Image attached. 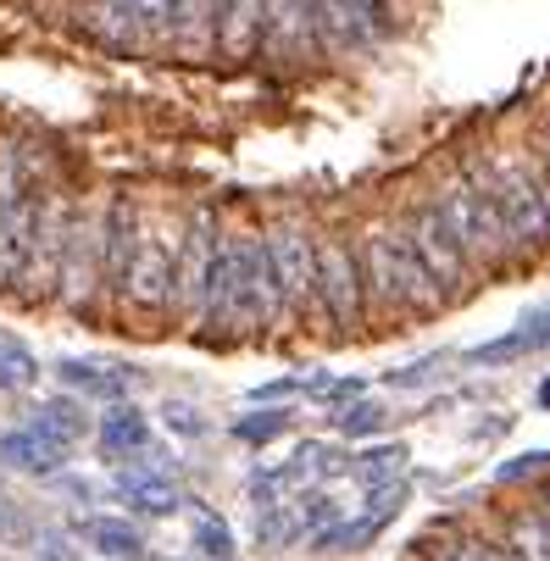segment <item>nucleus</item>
I'll return each instance as SVG.
<instances>
[{
  "mask_svg": "<svg viewBox=\"0 0 550 561\" xmlns=\"http://www.w3.org/2000/svg\"><path fill=\"white\" fill-rule=\"evenodd\" d=\"M273 323H284V306H278V289H273V273H267L262 239H251V233L222 239L195 329L251 334V329H273Z\"/></svg>",
  "mask_w": 550,
  "mask_h": 561,
  "instance_id": "obj_1",
  "label": "nucleus"
},
{
  "mask_svg": "<svg viewBox=\"0 0 550 561\" xmlns=\"http://www.w3.org/2000/svg\"><path fill=\"white\" fill-rule=\"evenodd\" d=\"M467 179L501 206V217L512 222L523 251H545L550 245V206H545V190H539V173H534V156H490V150H479L473 162H467Z\"/></svg>",
  "mask_w": 550,
  "mask_h": 561,
  "instance_id": "obj_2",
  "label": "nucleus"
},
{
  "mask_svg": "<svg viewBox=\"0 0 550 561\" xmlns=\"http://www.w3.org/2000/svg\"><path fill=\"white\" fill-rule=\"evenodd\" d=\"M362 284H367V300L389 306V311H434L445 295L439 284L428 278V267L417 262L412 239L401 228H378L362 239Z\"/></svg>",
  "mask_w": 550,
  "mask_h": 561,
  "instance_id": "obj_3",
  "label": "nucleus"
},
{
  "mask_svg": "<svg viewBox=\"0 0 550 561\" xmlns=\"http://www.w3.org/2000/svg\"><path fill=\"white\" fill-rule=\"evenodd\" d=\"M434 217L445 222V233L456 239V245H461V256L467 262H473V267H501L512 251H523L517 245V233H512V222L501 217V206L473 184V179H450L434 201Z\"/></svg>",
  "mask_w": 550,
  "mask_h": 561,
  "instance_id": "obj_4",
  "label": "nucleus"
},
{
  "mask_svg": "<svg viewBox=\"0 0 550 561\" xmlns=\"http://www.w3.org/2000/svg\"><path fill=\"white\" fill-rule=\"evenodd\" d=\"M173 262H179V239H168L156 222L139 217L134 256L123 267L117 300H128L134 311H168V300H173Z\"/></svg>",
  "mask_w": 550,
  "mask_h": 561,
  "instance_id": "obj_5",
  "label": "nucleus"
},
{
  "mask_svg": "<svg viewBox=\"0 0 550 561\" xmlns=\"http://www.w3.org/2000/svg\"><path fill=\"white\" fill-rule=\"evenodd\" d=\"M101 289H106V228H101V211H84V217H72V228H67L56 295H61V306L78 311V306H90Z\"/></svg>",
  "mask_w": 550,
  "mask_h": 561,
  "instance_id": "obj_6",
  "label": "nucleus"
},
{
  "mask_svg": "<svg viewBox=\"0 0 550 561\" xmlns=\"http://www.w3.org/2000/svg\"><path fill=\"white\" fill-rule=\"evenodd\" d=\"M311 289H318V306L340 334H351L362 323L367 284H362V262L345 239H318V278H311Z\"/></svg>",
  "mask_w": 550,
  "mask_h": 561,
  "instance_id": "obj_7",
  "label": "nucleus"
},
{
  "mask_svg": "<svg viewBox=\"0 0 550 561\" xmlns=\"http://www.w3.org/2000/svg\"><path fill=\"white\" fill-rule=\"evenodd\" d=\"M262 251H267V273H273L284 317H300L306 306H318V289H311V278H318V239H306L300 228L284 222L262 239Z\"/></svg>",
  "mask_w": 550,
  "mask_h": 561,
  "instance_id": "obj_8",
  "label": "nucleus"
},
{
  "mask_svg": "<svg viewBox=\"0 0 550 561\" xmlns=\"http://www.w3.org/2000/svg\"><path fill=\"white\" fill-rule=\"evenodd\" d=\"M217 245L222 233L211 222V211H195L179 233V262H173V311L184 317V323H195L200 317V300H206V278H211V262H217Z\"/></svg>",
  "mask_w": 550,
  "mask_h": 561,
  "instance_id": "obj_9",
  "label": "nucleus"
},
{
  "mask_svg": "<svg viewBox=\"0 0 550 561\" xmlns=\"http://www.w3.org/2000/svg\"><path fill=\"white\" fill-rule=\"evenodd\" d=\"M401 233L412 239V251L428 267V278L439 284V295H467V289H473V262H467L461 245L445 233V222L434 217V206H412Z\"/></svg>",
  "mask_w": 550,
  "mask_h": 561,
  "instance_id": "obj_10",
  "label": "nucleus"
},
{
  "mask_svg": "<svg viewBox=\"0 0 550 561\" xmlns=\"http://www.w3.org/2000/svg\"><path fill=\"white\" fill-rule=\"evenodd\" d=\"M306 18L334 50H373L389 34V7L383 0H311Z\"/></svg>",
  "mask_w": 550,
  "mask_h": 561,
  "instance_id": "obj_11",
  "label": "nucleus"
},
{
  "mask_svg": "<svg viewBox=\"0 0 550 561\" xmlns=\"http://www.w3.org/2000/svg\"><path fill=\"white\" fill-rule=\"evenodd\" d=\"M211 45L222 56H256L267 45V0H217Z\"/></svg>",
  "mask_w": 550,
  "mask_h": 561,
  "instance_id": "obj_12",
  "label": "nucleus"
},
{
  "mask_svg": "<svg viewBox=\"0 0 550 561\" xmlns=\"http://www.w3.org/2000/svg\"><path fill=\"white\" fill-rule=\"evenodd\" d=\"M0 461L18 467V472H34V478H50V472H61L67 445H61V439H50V434H39V428L28 423V428L0 434Z\"/></svg>",
  "mask_w": 550,
  "mask_h": 561,
  "instance_id": "obj_13",
  "label": "nucleus"
},
{
  "mask_svg": "<svg viewBox=\"0 0 550 561\" xmlns=\"http://www.w3.org/2000/svg\"><path fill=\"white\" fill-rule=\"evenodd\" d=\"M117 495H123L134 512H150V517H168V512H179V506H184L179 484H173V478H168L162 467H150V461L117 478Z\"/></svg>",
  "mask_w": 550,
  "mask_h": 561,
  "instance_id": "obj_14",
  "label": "nucleus"
},
{
  "mask_svg": "<svg viewBox=\"0 0 550 561\" xmlns=\"http://www.w3.org/2000/svg\"><path fill=\"white\" fill-rule=\"evenodd\" d=\"M78 534H84V545L101 561H145V539L123 517H90V523H78Z\"/></svg>",
  "mask_w": 550,
  "mask_h": 561,
  "instance_id": "obj_15",
  "label": "nucleus"
},
{
  "mask_svg": "<svg viewBox=\"0 0 550 561\" xmlns=\"http://www.w3.org/2000/svg\"><path fill=\"white\" fill-rule=\"evenodd\" d=\"M95 439H101V450H106L112 461H123V456H139V450L150 445V417H145L139 407H112V412L101 417Z\"/></svg>",
  "mask_w": 550,
  "mask_h": 561,
  "instance_id": "obj_16",
  "label": "nucleus"
},
{
  "mask_svg": "<svg viewBox=\"0 0 550 561\" xmlns=\"http://www.w3.org/2000/svg\"><path fill=\"white\" fill-rule=\"evenodd\" d=\"M211 18H217V0H173L168 45H179V50H200V45H211Z\"/></svg>",
  "mask_w": 550,
  "mask_h": 561,
  "instance_id": "obj_17",
  "label": "nucleus"
},
{
  "mask_svg": "<svg viewBox=\"0 0 550 561\" xmlns=\"http://www.w3.org/2000/svg\"><path fill=\"white\" fill-rule=\"evenodd\" d=\"M506 550L517 561H550V512H523L506 523Z\"/></svg>",
  "mask_w": 550,
  "mask_h": 561,
  "instance_id": "obj_18",
  "label": "nucleus"
},
{
  "mask_svg": "<svg viewBox=\"0 0 550 561\" xmlns=\"http://www.w3.org/2000/svg\"><path fill=\"white\" fill-rule=\"evenodd\" d=\"M34 428L50 434V439H61V445H72V439L90 434V417H84V407H78V400H61V394H56V400H39Z\"/></svg>",
  "mask_w": 550,
  "mask_h": 561,
  "instance_id": "obj_19",
  "label": "nucleus"
},
{
  "mask_svg": "<svg viewBox=\"0 0 550 561\" xmlns=\"http://www.w3.org/2000/svg\"><path fill=\"white\" fill-rule=\"evenodd\" d=\"M401 461H406L401 445H378V450L356 456L351 472H356V484H362L367 495H378V490H389V484H401Z\"/></svg>",
  "mask_w": 550,
  "mask_h": 561,
  "instance_id": "obj_20",
  "label": "nucleus"
},
{
  "mask_svg": "<svg viewBox=\"0 0 550 561\" xmlns=\"http://www.w3.org/2000/svg\"><path fill=\"white\" fill-rule=\"evenodd\" d=\"M173 0H128V39H168Z\"/></svg>",
  "mask_w": 550,
  "mask_h": 561,
  "instance_id": "obj_21",
  "label": "nucleus"
},
{
  "mask_svg": "<svg viewBox=\"0 0 550 561\" xmlns=\"http://www.w3.org/2000/svg\"><path fill=\"white\" fill-rule=\"evenodd\" d=\"M56 373H61L67 389H84V394H101V400H123V389H128L123 378H112L101 367H84V362H61Z\"/></svg>",
  "mask_w": 550,
  "mask_h": 561,
  "instance_id": "obj_22",
  "label": "nucleus"
},
{
  "mask_svg": "<svg viewBox=\"0 0 550 561\" xmlns=\"http://www.w3.org/2000/svg\"><path fill=\"white\" fill-rule=\"evenodd\" d=\"M34 378H39V362L18 340H0V389H28Z\"/></svg>",
  "mask_w": 550,
  "mask_h": 561,
  "instance_id": "obj_23",
  "label": "nucleus"
},
{
  "mask_svg": "<svg viewBox=\"0 0 550 561\" xmlns=\"http://www.w3.org/2000/svg\"><path fill=\"white\" fill-rule=\"evenodd\" d=\"M428 561H517V556L506 550V539H501V545H484V539H456V545L428 550Z\"/></svg>",
  "mask_w": 550,
  "mask_h": 561,
  "instance_id": "obj_24",
  "label": "nucleus"
},
{
  "mask_svg": "<svg viewBox=\"0 0 550 561\" xmlns=\"http://www.w3.org/2000/svg\"><path fill=\"white\" fill-rule=\"evenodd\" d=\"M195 550L211 556V561H228V556H233V534H228V523L211 517V512H200V517H195Z\"/></svg>",
  "mask_w": 550,
  "mask_h": 561,
  "instance_id": "obj_25",
  "label": "nucleus"
},
{
  "mask_svg": "<svg viewBox=\"0 0 550 561\" xmlns=\"http://www.w3.org/2000/svg\"><path fill=\"white\" fill-rule=\"evenodd\" d=\"M284 428H289V412H251V417L233 423V439H245V445H267V439H278Z\"/></svg>",
  "mask_w": 550,
  "mask_h": 561,
  "instance_id": "obj_26",
  "label": "nucleus"
},
{
  "mask_svg": "<svg viewBox=\"0 0 550 561\" xmlns=\"http://www.w3.org/2000/svg\"><path fill=\"white\" fill-rule=\"evenodd\" d=\"M383 423H389V412L378 407V400H351V407H345V417H340V434L362 439V434H378Z\"/></svg>",
  "mask_w": 550,
  "mask_h": 561,
  "instance_id": "obj_27",
  "label": "nucleus"
},
{
  "mask_svg": "<svg viewBox=\"0 0 550 561\" xmlns=\"http://www.w3.org/2000/svg\"><path fill=\"white\" fill-rule=\"evenodd\" d=\"M90 23H95V34H106V39H128V0H90Z\"/></svg>",
  "mask_w": 550,
  "mask_h": 561,
  "instance_id": "obj_28",
  "label": "nucleus"
},
{
  "mask_svg": "<svg viewBox=\"0 0 550 561\" xmlns=\"http://www.w3.org/2000/svg\"><path fill=\"white\" fill-rule=\"evenodd\" d=\"M311 394L323 400V407H345V400H356L362 394V383L356 378H318V383H306Z\"/></svg>",
  "mask_w": 550,
  "mask_h": 561,
  "instance_id": "obj_29",
  "label": "nucleus"
},
{
  "mask_svg": "<svg viewBox=\"0 0 550 561\" xmlns=\"http://www.w3.org/2000/svg\"><path fill=\"white\" fill-rule=\"evenodd\" d=\"M534 340L528 334H512V340H490V345H479L473 351V362H512V356H523Z\"/></svg>",
  "mask_w": 550,
  "mask_h": 561,
  "instance_id": "obj_30",
  "label": "nucleus"
},
{
  "mask_svg": "<svg viewBox=\"0 0 550 561\" xmlns=\"http://www.w3.org/2000/svg\"><path fill=\"white\" fill-rule=\"evenodd\" d=\"M545 467H550V450H528V456H517V461L501 467V484H517V478H534Z\"/></svg>",
  "mask_w": 550,
  "mask_h": 561,
  "instance_id": "obj_31",
  "label": "nucleus"
},
{
  "mask_svg": "<svg viewBox=\"0 0 550 561\" xmlns=\"http://www.w3.org/2000/svg\"><path fill=\"white\" fill-rule=\"evenodd\" d=\"M28 534V523L12 512V501H0V539H23Z\"/></svg>",
  "mask_w": 550,
  "mask_h": 561,
  "instance_id": "obj_32",
  "label": "nucleus"
},
{
  "mask_svg": "<svg viewBox=\"0 0 550 561\" xmlns=\"http://www.w3.org/2000/svg\"><path fill=\"white\" fill-rule=\"evenodd\" d=\"M168 417H173V428H179V434H200V428H206V423H200V412H190V407H173Z\"/></svg>",
  "mask_w": 550,
  "mask_h": 561,
  "instance_id": "obj_33",
  "label": "nucleus"
},
{
  "mask_svg": "<svg viewBox=\"0 0 550 561\" xmlns=\"http://www.w3.org/2000/svg\"><path fill=\"white\" fill-rule=\"evenodd\" d=\"M39 561H78V556H72L61 539H45V545H39Z\"/></svg>",
  "mask_w": 550,
  "mask_h": 561,
  "instance_id": "obj_34",
  "label": "nucleus"
},
{
  "mask_svg": "<svg viewBox=\"0 0 550 561\" xmlns=\"http://www.w3.org/2000/svg\"><path fill=\"white\" fill-rule=\"evenodd\" d=\"M539 407H545V412H550V378H545V383H539Z\"/></svg>",
  "mask_w": 550,
  "mask_h": 561,
  "instance_id": "obj_35",
  "label": "nucleus"
},
{
  "mask_svg": "<svg viewBox=\"0 0 550 561\" xmlns=\"http://www.w3.org/2000/svg\"><path fill=\"white\" fill-rule=\"evenodd\" d=\"M545 162H550V139H545Z\"/></svg>",
  "mask_w": 550,
  "mask_h": 561,
  "instance_id": "obj_36",
  "label": "nucleus"
},
{
  "mask_svg": "<svg viewBox=\"0 0 550 561\" xmlns=\"http://www.w3.org/2000/svg\"><path fill=\"white\" fill-rule=\"evenodd\" d=\"M306 7H311V0H306Z\"/></svg>",
  "mask_w": 550,
  "mask_h": 561,
  "instance_id": "obj_37",
  "label": "nucleus"
}]
</instances>
